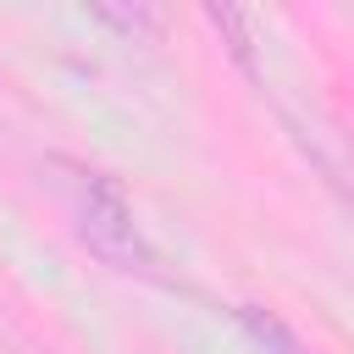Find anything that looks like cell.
<instances>
[{
	"label": "cell",
	"mask_w": 354,
	"mask_h": 354,
	"mask_svg": "<svg viewBox=\"0 0 354 354\" xmlns=\"http://www.w3.org/2000/svg\"><path fill=\"white\" fill-rule=\"evenodd\" d=\"M72 221H77V238L111 266V271H149L155 254L138 232V216L127 205V194L116 188V177L105 171H72Z\"/></svg>",
	"instance_id": "6da1fadb"
},
{
	"label": "cell",
	"mask_w": 354,
	"mask_h": 354,
	"mask_svg": "<svg viewBox=\"0 0 354 354\" xmlns=\"http://www.w3.org/2000/svg\"><path fill=\"white\" fill-rule=\"evenodd\" d=\"M288 133H293V144L304 149V160L321 171V183L348 205V216H354V138L337 127V122H326V116H315V111H288Z\"/></svg>",
	"instance_id": "7a4b0ae2"
},
{
	"label": "cell",
	"mask_w": 354,
	"mask_h": 354,
	"mask_svg": "<svg viewBox=\"0 0 354 354\" xmlns=\"http://www.w3.org/2000/svg\"><path fill=\"white\" fill-rule=\"evenodd\" d=\"M238 321H243V332H249L266 354H304V343H299L277 315H266L260 304H243V310H238Z\"/></svg>",
	"instance_id": "3957f363"
},
{
	"label": "cell",
	"mask_w": 354,
	"mask_h": 354,
	"mask_svg": "<svg viewBox=\"0 0 354 354\" xmlns=\"http://www.w3.org/2000/svg\"><path fill=\"white\" fill-rule=\"evenodd\" d=\"M205 22H210L216 33H227V50L238 55V66L254 72V50H249V22H243V11H232V6H205Z\"/></svg>",
	"instance_id": "277c9868"
}]
</instances>
